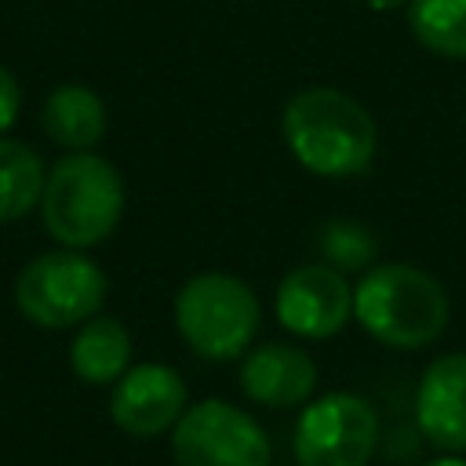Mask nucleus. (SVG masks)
Instances as JSON below:
<instances>
[{
  "instance_id": "nucleus-17",
  "label": "nucleus",
  "mask_w": 466,
  "mask_h": 466,
  "mask_svg": "<svg viewBox=\"0 0 466 466\" xmlns=\"http://www.w3.org/2000/svg\"><path fill=\"white\" fill-rule=\"evenodd\" d=\"M18 106H22V91H18V84H15V76L0 66V135L15 124V116H18Z\"/></svg>"
},
{
  "instance_id": "nucleus-14",
  "label": "nucleus",
  "mask_w": 466,
  "mask_h": 466,
  "mask_svg": "<svg viewBox=\"0 0 466 466\" xmlns=\"http://www.w3.org/2000/svg\"><path fill=\"white\" fill-rule=\"evenodd\" d=\"M44 178L47 175L36 149L0 135V222L25 218L33 208H40Z\"/></svg>"
},
{
  "instance_id": "nucleus-7",
  "label": "nucleus",
  "mask_w": 466,
  "mask_h": 466,
  "mask_svg": "<svg viewBox=\"0 0 466 466\" xmlns=\"http://www.w3.org/2000/svg\"><path fill=\"white\" fill-rule=\"evenodd\" d=\"M175 466H269L266 430L229 400H200L171 426Z\"/></svg>"
},
{
  "instance_id": "nucleus-4",
  "label": "nucleus",
  "mask_w": 466,
  "mask_h": 466,
  "mask_svg": "<svg viewBox=\"0 0 466 466\" xmlns=\"http://www.w3.org/2000/svg\"><path fill=\"white\" fill-rule=\"evenodd\" d=\"M175 324L186 346L204 360H237L258 335L262 306L233 273H197L175 295Z\"/></svg>"
},
{
  "instance_id": "nucleus-15",
  "label": "nucleus",
  "mask_w": 466,
  "mask_h": 466,
  "mask_svg": "<svg viewBox=\"0 0 466 466\" xmlns=\"http://www.w3.org/2000/svg\"><path fill=\"white\" fill-rule=\"evenodd\" d=\"M415 40L444 58H466V0H408Z\"/></svg>"
},
{
  "instance_id": "nucleus-12",
  "label": "nucleus",
  "mask_w": 466,
  "mask_h": 466,
  "mask_svg": "<svg viewBox=\"0 0 466 466\" xmlns=\"http://www.w3.org/2000/svg\"><path fill=\"white\" fill-rule=\"evenodd\" d=\"M40 127L55 146H62L69 153H84V149L98 146L106 135V106L91 87L62 84L44 98Z\"/></svg>"
},
{
  "instance_id": "nucleus-1",
  "label": "nucleus",
  "mask_w": 466,
  "mask_h": 466,
  "mask_svg": "<svg viewBox=\"0 0 466 466\" xmlns=\"http://www.w3.org/2000/svg\"><path fill=\"white\" fill-rule=\"evenodd\" d=\"M280 131L291 157L320 178H346L364 171L379 146L371 113L339 87L299 91L280 113Z\"/></svg>"
},
{
  "instance_id": "nucleus-16",
  "label": "nucleus",
  "mask_w": 466,
  "mask_h": 466,
  "mask_svg": "<svg viewBox=\"0 0 466 466\" xmlns=\"http://www.w3.org/2000/svg\"><path fill=\"white\" fill-rule=\"evenodd\" d=\"M320 248H324V258L328 266H335L339 273L346 269H364L375 255V240L364 226L357 222H346V218H335L320 229Z\"/></svg>"
},
{
  "instance_id": "nucleus-8",
  "label": "nucleus",
  "mask_w": 466,
  "mask_h": 466,
  "mask_svg": "<svg viewBox=\"0 0 466 466\" xmlns=\"http://www.w3.org/2000/svg\"><path fill=\"white\" fill-rule=\"evenodd\" d=\"M350 317H353V288L328 262L299 266L277 288V320L299 339L324 342L339 335Z\"/></svg>"
},
{
  "instance_id": "nucleus-3",
  "label": "nucleus",
  "mask_w": 466,
  "mask_h": 466,
  "mask_svg": "<svg viewBox=\"0 0 466 466\" xmlns=\"http://www.w3.org/2000/svg\"><path fill=\"white\" fill-rule=\"evenodd\" d=\"M120 215H124V178L106 157L84 149L62 157L47 171L40 193V218L44 229L62 248H76V251L95 248L116 229Z\"/></svg>"
},
{
  "instance_id": "nucleus-2",
  "label": "nucleus",
  "mask_w": 466,
  "mask_h": 466,
  "mask_svg": "<svg viewBox=\"0 0 466 466\" xmlns=\"http://www.w3.org/2000/svg\"><path fill=\"white\" fill-rule=\"evenodd\" d=\"M448 291L419 266L382 262L371 266L353 288L357 324L393 350H422L448 328Z\"/></svg>"
},
{
  "instance_id": "nucleus-9",
  "label": "nucleus",
  "mask_w": 466,
  "mask_h": 466,
  "mask_svg": "<svg viewBox=\"0 0 466 466\" xmlns=\"http://www.w3.org/2000/svg\"><path fill=\"white\" fill-rule=\"evenodd\" d=\"M186 411V382L167 364L127 368L109 397L113 422L131 437H157L178 422Z\"/></svg>"
},
{
  "instance_id": "nucleus-6",
  "label": "nucleus",
  "mask_w": 466,
  "mask_h": 466,
  "mask_svg": "<svg viewBox=\"0 0 466 466\" xmlns=\"http://www.w3.org/2000/svg\"><path fill=\"white\" fill-rule=\"evenodd\" d=\"M379 444V415L357 393H324L295 422L291 451L299 466H368Z\"/></svg>"
},
{
  "instance_id": "nucleus-10",
  "label": "nucleus",
  "mask_w": 466,
  "mask_h": 466,
  "mask_svg": "<svg viewBox=\"0 0 466 466\" xmlns=\"http://www.w3.org/2000/svg\"><path fill=\"white\" fill-rule=\"evenodd\" d=\"M415 426L433 448L466 451V353H444L422 371Z\"/></svg>"
},
{
  "instance_id": "nucleus-11",
  "label": "nucleus",
  "mask_w": 466,
  "mask_h": 466,
  "mask_svg": "<svg viewBox=\"0 0 466 466\" xmlns=\"http://www.w3.org/2000/svg\"><path fill=\"white\" fill-rule=\"evenodd\" d=\"M240 390L248 400L266 408L306 404L317 390V364L291 342H262L240 360Z\"/></svg>"
},
{
  "instance_id": "nucleus-18",
  "label": "nucleus",
  "mask_w": 466,
  "mask_h": 466,
  "mask_svg": "<svg viewBox=\"0 0 466 466\" xmlns=\"http://www.w3.org/2000/svg\"><path fill=\"white\" fill-rule=\"evenodd\" d=\"M368 7H375V11H393V7H404L408 0H364Z\"/></svg>"
},
{
  "instance_id": "nucleus-5",
  "label": "nucleus",
  "mask_w": 466,
  "mask_h": 466,
  "mask_svg": "<svg viewBox=\"0 0 466 466\" xmlns=\"http://www.w3.org/2000/svg\"><path fill=\"white\" fill-rule=\"evenodd\" d=\"M106 273L76 248L36 255L15 280V306L36 328H73L106 302Z\"/></svg>"
},
{
  "instance_id": "nucleus-13",
  "label": "nucleus",
  "mask_w": 466,
  "mask_h": 466,
  "mask_svg": "<svg viewBox=\"0 0 466 466\" xmlns=\"http://www.w3.org/2000/svg\"><path fill=\"white\" fill-rule=\"evenodd\" d=\"M131 364V335L116 317H87L69 342V368L87 386L116 382Z\"/></svg>"
},
{
  "instance_id": "nucleus-19",
  "label": "nucleus",
  "mask_w": 466,
  "mask_h": 466,
  "mask_svg": "<svg viewBox=\"0 0 466 466\" xmlns=\"http://www.w3.org/2000/svg\"><path fill=\"white\" fill-rule=\"evenodd\" d=\"M426 466H466V459H459V455H444V459H433V462H426Z\"/></svg>"
}]
</instances>
